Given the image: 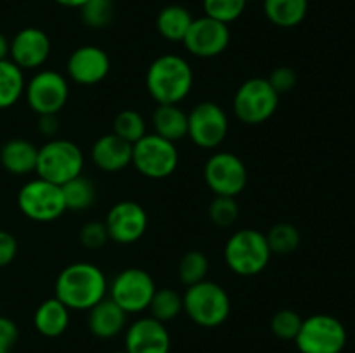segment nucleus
Here are the masks:
<instances>
[{
	"instance_id": "18",
	"label": "nucleus",
	"mask_w": 355,
	"mask_h": 353,
	"mask_svg": "<svg viewBox=\"0 0 355 353\" xmlns=\"http://www.w3.org/2000/svg\"><path fill=\"white\" fill-rule=\"evenodd\" d=\"M172 339L163 322L151 315L141 317L125 329V352L127 353H170Z\"/></svg>"
},
{
	"instance_id": "15",
	"label": "nucleus",
	"mask_w": 355,
	"mask_h": 353,
	"mask_svg": "<svg viewBox=\"0 0 355 353\" xmlns=\"http://www.w3.org/2000/svg\"><path fill=\"white\" fill-rule=\"evenodd\" d=\"M148 213L135 201H120L113 204L104 220L110 239L118 244L137 242L148 230Z\"/></svg>"
},
{
	"instance_id": "10",
	"label": "nucleus",
	"mask_w": 355,
	"mask_h": 353,
	"mask_svg": "<svg viewBox=\"0 0 355 353\" xmlns=\"http://www.w3.org/2000/svg\"><path fill=\"white\" fill-rule=\"evenodd\" d=\"M156 293L155 279L142 269H125L107 287L110 300H113L127 315L142 314L151 305Z\"/></svg>"
},
{
	"instance_id": "42",
	"label": "nucleus",
	"mask_w": 355,
	"mask_h": 353,
	"mask_svg": "<svg viewBox=\"0 0 355 353\" xmlns=\"http://www.w3.org/2000/svg\"><path fill=\"white\" fill-rule=\"evenodd\" d=\"M55 3L62 7H71V9H80L82 6H85L89 0H54Z\"/></svg>"
},
{
	"instance_id": "45",
	"label": "nucleus",
	"mask_w": 355,
	"mask_h": 353,
	"mask_svg": "<svg viewBox=\"0 0 355 353\" xmlns=\"http://www.w3.org/2000/svg\"><path fill=\"white\" fill-rule=\"evenodd\" d=\"M248 2H250V0H248Z\"/></svg>"
},
{
	"instance_id": "17",
	"label": "nucleus",
	"mask_w": 355,
	"mask_h": 353,
	"mask_svg": "<svg viewBox=\"0 0 355 353\" xmlns=\"http://www.w3.org/2000/svg\"><path fill=\"white\" fill-rule=\"evenodd\" d=\"M51 38L44 30L28 26L17 31L10 40L9 59L23 71L38 69L47 62L49 55H51Z\"/></svg>"
},
{
	"instance_id": "25",
	"label": "nucleus",
	"mask_w": 355,
	"mask_h": 353,
	"mask_svg": "<svg viewBox=\"0 0 355 353\" xmlns=\"http://www.w3.org/2000/svg\"><path fill=\"white\" fill-rule=\"evenodd\" d=\"M263 12L276 26L295 28L307 17L309 0H263Z\"/></svg>"
},
{
	"instance_id": "28",
	"label": "nucleus",
	"mask_w": 355,
	"mask_h": 353,
	"mask_svg": "<svg viewBox=\"0 0 355 353\" xmlns=\"http://www.w3.org/2000/svg\"><path fill=\"white\" fill-rule=\"evenodd\" d=\"M148 310L151 311L153 318L166 324V322L179 317L180 311H184L182 294H179L172 287H163V289L156 287V293Z\"/></svg>"
},
{
	"instance_id": "27",
	"label": "nucleus",
	"mask_w": 355,
	"mask_h": 353,
	"mask_svg": "<svg viewBox=\"0 0 355 353\" xmlns=\"http://www.w3.org/2000/svg\"><path fill=\"white\" fill-rule=\"evenodd\" d=\"M62 196H64L66 210L85 211L96 201V185L87 176L78 175L61 185Z\"/></svg>"
},
{
	"instance_id": "6",
	"label": "nucleus",
	"mask_w": 355,
	"mask_h": 353,
	"mask_svg": "<svg viewBox=\"0 0 355 353\" xmlns=\"http://www.w3.org/2000/svg\"><path fill=\"white\" fill-rule=\"evenodd\" d=\"M347 339V329L340 318L328 314H315L304 318L295 345L300 353H342Z\"/></svg>"
},
{
	"instance_id": "11",
	"label": "nucleus",
	"mask_w": 355,
	"mask_h": 353,
	"mask_svg": "<svg viewBox=\"0 0 355 353\" xmlns=\"http://www.w3.org/2000/svg\"><path fill=\"white\" fill-rule=\"evenodd\" d=\"M203 175L215 196L236 197L248 183V170L243 159L227 151L214 152L205 163Z\"/></svg>"
},
{
	"instance_id": "14",
	"label": "nucleus",
	"mask_w": 355,
	"mask_h": 353,
	"mask_svg": "<svg viewBox=\"0 0 355 353\" xmlns=\"http://www.w3.org/2000/svg\"><path fill=\"white\" fill-rule=\"evenodd\" d=\"M229 42H231L229 24L203 16L194 17L182 44L189 54L201 59H211L220 55L229 47Z\"/></svg>"
},
{
	"instance_id": "13",
	"label": "nucleus",
	"mask_w": 355,
	"mask_h": 353,
	"mask_svg": "<svg viewBox=\"0 0 355 353\" xmlns=\"http://www.w3.org/2000/svg\"><path fill=\"white\" fill-rule=\"evenodd\" d=\"M28 106L38 116L58 114L69 99V83L66 76L52 69L35 73L24 87Z\"/></svg>"
},
{
	"instance_id": "26",
	"label": "nucleus",
	"mask_w": 355,
	"mask_h": 353,
	"mask_svg": "<svg viewBox=\"0 0 355 353\" xmlns=\"http://www.w3.org/2000/svg\"><path fill=\"white\" fill-rule=\"evenodd\" d=\"M24 71L10 59L0 61V109L12 107L24 96Z\"/></svg>"
},
{
	"instance_id": "34",
	"label": "nucleus",
	"mask_w": 355,
	"mask_h": 353,
	"mask_svg": "<svg viewBox=\"0 0 355 353\" xmlns=\"http://www.w3.org/2000/svg\"><path fill=\"white\" fill-rule=\"evenodd\" d=\"M82 21L89 28H106L113 21L114 6L113 0H89L85 6L80 7Z\"/></svg>"
},
{
	"instance_id": "41",
	"label": "nucleus",
	"mask_w": 355,
	"mask_h": 353,
	"mask_svg": "<svg viewBox=\"0 0 355 353\" xmlns=\"http://www.w3.org/2000/svg\"><path fill=\"white\" fill-rule=\"evenodd\" d=\"M9 51H10V42L7 40L6 35L0 33V61L9 59Z\"/></svg>"
},
{
	"instance_id": "43",
	"label": "nucleus",
	"mask_w": 355,
	"mask_h": 353,
	"mask_svg": "<svg viewBox=\"0 0 355 353\" xmlns=\"http://www.w3.org/2000/svg\"><path fill=\"white\" fill-rule=\"evenodd\" d=\"M10 346L9 345H6V343L2 341V339H0V353H10Z\"/></svg>"
},
{
	"instance_id": "29",
	"label": "nucleus",
	"mask_w": 355,
	"mask_h": 353,
	"mask_svg": "<svg viewBox=\"0 0 355 353\" xmlns=\"http://www.w3.org/2000/svg\"><path fill=\"white\" fill-rule=\"evenodd\" d=\"M113 134L123 141L130 142V144H135L148 134L146 132V120L141 113L134 109L120 111L113 121Z\"/></svg>"
},
{
	"instance_id": "19",
	"label": "nucleus",
	"mask_w": 355,
	"mask_h": 353,
	"mask_svg": "<svg viewBox=\"0 0 355 353\" xmlns=\"http://www.w3.org/2000/svg\"><path fill=\"white\" fill-rule=\"evenodd\" d=\"M132 145L134 144L123 141L111 132V134L101 135L94 142L90 149V158L94 165L103 172H120L132 165Z\"/></svg>"
},
{
	"instance_id": "32",
	"label": "nucleus",
	"mask_w": 355,
	"mask_h": 353,
	"mask_svg": "<svg viewBox=\"0 0 355 353\" xmlns=\"http://www.w3.org/2000/svg\"><path fill=\"white\" fill-rule=\"evenodd\" d=\"M248 0H203L205 16L214 17L220 23H234L245 12Z\"/></svg>"
},
{
	"instance_id": "23",
	"label": "nucleus",
	"mask_w": 355,
	"mask_h": 353,
	"mask_svg": "<svg viewBox=\"0 0 355 353\" xmlns=\"http://www.w3.org/2000/svg\"><path fill=\"white\" fill-rule=\"evenodd\" d=\"M155 134L170 142H179L187 137V113L179 104H158L153 113Z\"/></svg>"
},
{
	"instance_id": "36",
	"label": "nucleus",
	"mask_w": 355,
	"mask_h": 353,
	"mask_svg": "<svg viewBox=\"0 0 355 353\" xmlns=\"http://www.w3.org/2000/svg\"><path fill=\"white\" fill-rule=\"evenodd\" d=\"M110 241V234L104 221H89L80 230V242L87 249H101Z\"/></svg>"
},
{
	"instance_id": "31",
	"label": "nucleus",
	"mask_w": 355,
	"mask_h": 353,
	"mask_svg": "<svg viewBox=\"0 0 355 353\" xmlns=\"http://www.w3.org/2000/svg\"><path fill=\"white\" fill-rule=\"evenodd\" d=\"M208 258L201 251H187L179 262V279L184 286H193L207 279Z\"/></svg>"
},
{
	"instance_id": "8",
	"label": "nucleus",
	"mask_w": 355,
	"mask_h": 353,
	"mask_svg": "<svg viewBox=\"0 0 355 353\" xmlns=\"http://www.w3.org/2000/svg\"><path fill=\"white\" fill-rule=\"evenodd\" d=\"M17 206L24 217L38 224L58 220L66 211L61 185L40 179V176L21 187L17 192Z\"/></svg>"
},
{
	"instance_id": "39",
	"label": "nucleus",
	"mask_w": 355,
	"mask_h": 353,
	"mask_svg": "<svg viewBox=\"0 0 355 353\" xmlns=\"http://www.w3.org/2000/svg\"><path fill=\"white\" fill-rule=\"evenodd\" d=\"M17 338H19V329H17L16 322L10 320L9 317L0 315V339L12 348L16 345Z\"/></svg>"
},
{
	"instance_id": "5",
	"label": "nucleus",
	"mask_w": 355,
	"mask_h": 353,
	"mask_svg": "<svg viewBox=\"0 0 355 353\" xmlns=\"http://www.w3.org/2000/svg\"><path fill=\"white\" fill-rule=\"evenodd\" d=\"M85 158L75 142L66 138H51L38 147L37 175L58 185H64L75 176L82 175Z\"/></svg>"
},
{
	"instance_id": "24",
	"label": "nucleus",
	"mask_w": 355,
	"mask_h": 353,
	"mask_svg": "<svg viewBox=\"0 0 355 353\" xmlns=\"http://www.w3.org/2000/svg\"><path fill=\"white\" fill-rule=\"evenodd\" d=\"M193 14L182 6H166L159 10L156 17V30L165 40L168 42H182L193 24Z\"/></svg>"
},
{
	"instance_id": "44",
	"label": "nucleus",
	"mask_w": 355,
	"mask_h": 353,
	"mask_svg": "<svg viewBox=\"0 0 355 353\" xmlns=\"http://www.w3.org/2000/svg\"><path fill=\"white\" fill-rule=\"evenodd\" d=\"M111 353H127L125 350H116V352H111Z\"/></svg>"
},
{
	"instance_id": "35",
	"label": "nucleus",
	"mask_w": 355,
	"mask_h": 353,
	"mask_svg": "<svg viewBox=\"0 0 355 353\" xmlns=\"http://www.w3.org/2000/svg\"><path fill=\"white\" fill-rule=\"evenodd\" d=\"M210 220L214 221L217 227H231L236 224L239 217V206L236 203V197L229 196H215V199L210 204Z\"/></svg>"
},
{
	"instance_id": "4",
	"label": "nucleus",
	"mask_w": 355,
	"mask_h": 353,
	"mask_svg": "<svg viewBox=\"0 0 355 353\" xmlns=\"http://www.w3.org/2000/svg\"><path fill=\"white\" fill-rule=\"evenodd\" d=\"M270 251L267 237L255 228H241L227 239L224 246V260L229 270L239 277H255L269 265Z\"/></svg>"
},
{
	"instance_id": "37",
	"label": "nucleus",
	"mask_w": 355,
	"mask_h": 353,
	"mask_svg": "<svg viewBox=\"0 0 355 353\" xmlns=\"http://www.w3.org/2000/svg\"><path fill=\"white\" fill-rule=\"evenodd\" d=\"M267 80L272 85V89L281 96V93H286L295 89V85H297V73L291 68H288V66H281V68L274 69Z\"/></svg>"
},
{
	"instance_id": "1",
	"label": "nucleus",
	"mask_w": 355,
	"mask_h": 353,
	"mask_svg": "<svg viewBox=\"0 0 355 353\" xmlns=\"http://www.w3.org/2000/svg\"><path fill=\"white\" fill-rule=\"evenodd\" d=\"M107 279L103 270L89 262H75L59 272L54 296L69 310L89 311L107 296Z\"/></svg>"
},
{
	"instance_id": "3",
	"label": "nucleus",
	"mask_w": 355,
	"mask_h": 353,
	"mask_svg": "<svg viewBox=\"0 0 355 353\" xmlns=\"http://www.w3.org/2000/svg\"><path fill=\"white\" fill-rule=\"evenodd\" d=\"M184 311L196 325L214 329L224 324L231 315V298L220 284L201 280L182 294Z\"/></svg>"
},
{
	"instance_id": "12",
	"label": "nucleus",
	"mask_w": 355,
	"mask_h": 353,
	"mask_svg": "<svg viewBox=\"0 0 355 353\" xmlns=\"http://www.w3.org/2000/svg\"><path fill=\"white\" fill-rule=\"evenodd\" d=\"M229 132V118L224 107L205 100L187 113V137L201 149H215L225 141Z\"/></svg>"
},
{
	"instance_id": "7",
	"label": "nucleus",
	"mask_w": 355,
	"mask_h": 353,
	"mask_svg": "<svg viewBox=\"0 0 355 353\" xmlns=\"http://www.w3.org/2000/svg\"><path fill=\"white\" fill-rule=\"evenodd\" d=\"M279 106V93L267 78H250L236 90L232 109L236 118L246 125H260L274 116Z\"/></svg>"
},
{
	"instance_id": "22",
	"label": "nucleus",
	"mask_w": 355,
	"mask_h": 353,
	"mask_svg": "<svg viewBox=\"0 0 355 353\" xmlns=\"http://www.w3.org/2000/svg\"><path fill=\"white\" fill-rule=\"evenodd\" d=\"M69 308L64 307L58 298L42 301L33 315V325L45 338H59L69 327Z\"/></svg>"
},
{
	"instance_id": "2",
	"label": "nucleus",
	"mask_w": 355,
	"mask_h": 353,
	"mask_svg": "<svg viewBox=\"0 0 355 353\" xmlns=\"http://www.w3.org/2000/svg\"><path fill=\"white\" fill-rule=\"evenodd\" d=\"M193 85V68L182 55H159L146 73V89L158 104H180L189 96Z\"/></svg>"
},
{
	"instance_id": "20",
	"label": "nucleus",
	"mask_w": 355,
	"mask_h": 353,
	"mask_svg": "<svg viewBox=\"0 0 355 353\" xmlns=\"http://www.w3.org/2000/svg\"><path fill=\"white\" fill-rule=\"evenodd\" d=\"M87 325L96 338L113 339L127 329V314L113 300L104 298L89 310Z\"/></svg>"
},
{
	"instance_id": "21",
	"label": "nucleus",
	"mask_w": 355,
	"mask_h": 353,
	"mask_svg": "<svg viewBox=\"0 0 355 353\" xmlns=\"http://www.w3.org/2000/svg\"><path fill=\"white\" fill-rule=\"evenodd\" d=\"M38 147L24 138H10L0 149V163L12 175H28L37 168Z\"/></svg>"
},
{
	"instance_id": "16",
	"label": "nucleus",
	"mask_w": 355,
	"mask_h": 353,
	"mask_svg": "<svg viewBox=\"0 0 355 353\" xmlns=\"http://www.w3.org/2000/svg\"><path fill=\"white\" fill-rule=\"evenodd\" d=\"M111 61L104 48L97 45H82L68 57L66 71L69 80L78 85H97L110 75Z\"/></svg>"
},
{
	"instance_id": "38",
	"label": "nucleus",
	"mask_w": 355,
	"mask_h": 353,
	"mask_svg": "<svg viewBox=\"0 0 355 353\" xmlns=\"http://www.w3.org/2000/svg\"><path fill=\"white\" fill-rule=\"evenodd\" d=\"M17 255V241L10 232L0 230V269L10 265Z\"/></svg>"
},
{
	"instance_id": "30",
	"label": "nucleus",
	"mask_w": 355,
	"mask_h": 353,
	"mask_svg": "<svg viewBox=\"0 0 355 353\" xmlns=\"http://www.w3.org/2000/svg\"><path fill=\"white\" fill-rule=\"evenodd\" d=\"M270 251L276 255H288L300 246V232L291 224H276L266 234Z\"/></svg>"
},
{
	"instance_id": "33",
	"label": "nucleus",
	"mask_w": 355,
	"mask_h": 353,
	"mask_svg": "<svg viewBox=\"0 0 355 353\" xmlns=\"http://www.w3.org/2000/svg\"><path fill=\"white\" fill-rule=\"evenodd\" d=\"M302 322H304V318L300 317V314L290 310V308H284V310L276 311L272 315V318H270V331H272L276 338L283 339V341H295L302 327Z\"/></svg>"
},
{
	"instance_id": "9",
	"label": "nucleus",
	"mask_w": 355,
	"mask_h": 353,
	"mask_svg": "<svg viewBox=\"0 0 355 353\" xmlns=\"http://www.w3.org/2000/svg\"><path fill=\"white\" fill-rule=\"evenodd\" d=\"M132 165L148 179H166L179 165L175 142L166 141L156 134H146L141 141L132 145Z\"/></svg>"
},
{
	"instance_id": "40",
	"label": "nucleus",
	"mask_w": 355,
	"mask_h": 353,
	"mask_svg": "<svg viewBox=\"0 0 355 353\" xmlns=\"http://www.w3.org/2000/svg\"><path fill=\"white\" fill-rule=\"evenodd\" d=\"M38 132L49 138H54V135L59 132V120L58 114H42L38 120Z\"/></svg>"
}]
</instances>
